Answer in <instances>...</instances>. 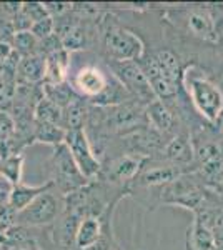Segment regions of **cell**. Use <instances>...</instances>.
<instances>
[{
  "mask_svg": "<svg viewBox=\"0 0 223 250\" xmlns=\"http://www.w3.org/2000/svg\"><path fill=\"white\" fill-rule=\"evenodd\" d=\"M63 208H65V197L52 187L47 192L40 193L35 200H32L23 210L17 212L15 225L28 229L50 227L60 217Z\"/></svg>",
  "mask_w": 223,
  "mask_h": 250,
  "instance_id": "7a4b0ae2",
  "label": "cell"
},
{
  "mask_svg": "<svg viewBox=\"0 0 223 250\" xmlns=\"http://www.w3.org/2000/svg\"><path fill=\"white\" fill-rule=\"evenodd\" d=\"M186 88L198 112L210 122L218 120L223 112V95L220 88L208 79L200 77L190 70L186 74Z\"/></svg>",
  "mask_w": 223,
  "mask_h": 250,
  "instance_id": "277c9868",
  "label": "cell"
},
{
  "mask_svg": "<svg viewBox=\"0 0 223 250\" xmlns=\"http://www.w3.org/2000/svg\"><path fill=\"white\" fill-rule=\"evenodd\" d=\"M63 144L67 145L72 159L75 160L77 167L80 168L83 177H87L88 180L95 179V177L99 175L102 164H100V159L95 155V152H93L92 144H90V140H88L83 128L67 130Z\"/></svg>",
  "mask_w": 223,
  "mask_h": 250,
  "instance_id": "8992f818",
  "label": "cell"
},
{
  "mask_svg": "<svg viewBox=\"0 0 223 250\" xmlns=\"http://www.w3.org/2000/svg\"><path fill=\"white\" fill-rule=\"evenodd\" d=\"M30 34L34 35L35 39L39 40H45L50 35H54V19L52 17H45L39 22H35L34 25L30 27Z\"/></svg>",
  "mask_w": 223,
  "mask_h": 250,
  "instance_id": "484cf974",
  "label": "cell"
},
{
  "mask_svg": "<svg viewBox=\"0 0 223 250\" xmlns=\"http://www.w3.org/2000/svg\"><path fill=\"white\" fill-rule=\"evenodd\" d=\"M112 210H107L102 217H83L79 224L75 235V249L77 250H87L88 247L95 245L100 240L103 233V225L105 220L112 215Z\"/></svg>",
  "mask_w": 223,
  "mask_h": 250,
  "instance_id": "30bf717a",
  "label": "cell"
},
{
  "mask_svg": "<svg viewBox=\"0 0 223 250\" xmlns=\"http://www.w3.org/2000/svg\"><path fill=\"white\" fill-rule=\"evenodd\" d=\"M23 154L10 155L2 159L0 162V175L5 180H9L12 185H17L22 182V172H23Z\"/></svg>",
  "mask_w": 223,
  "mask_h": 250,
  "instance_id": "ffe728a7",
  "label": "cell"
},
{
  "mask_svg": "<svg viewBox=\"0 0 223 250\" xmlns=\"http://www.w3.org/2000/svg\"><path fill=\"white\" fill-rule=\"evenodd\" d=\"M88 104L83 99H80L79 95L75 99L70 100L67 107L62 108L63 115V128L67 130H74V128H83L85 122H87L88 115Z\"/></svg>",
  "mask_w": 223,
  "mask_h": 250,
  "instance_id": "9a60e30c",
  "label": "cell"
},
{
  "mask_svg": "<svg viewBox=\"0 0 223 250\" xmlns=\"http://www.w3.org/2000/svg\"><path fill=\"white\" fill-rule=\"evenodd\" d=\"M35 122H42V124H52V125H59L63 128V115H62V108L59 105H55L52 100L42 97V100L37 104L35 107ZM65 130V128H63Z\"/></svg>",
  "mask_w": 223,
  "mask_h": 250,
  "instance_id": "ac0fdd59",
  "label": "cell"
},
{
  "mask_svg": "<svg viewBox=\"0 0 223 250\" xmlns=\"http://www.w3.org/2000/svg\"><path fill=\"white\" fill-rule=\"evenodd\" d=\"M112 75L120 82V85L130 94L133 100H137L142 105H147L157 97L153 94L152 87H150L147 77L143 75L139 63L133 60L127 62H105Z\"/></svg>",
  "mask_w": 223,
  "mask_h": 250,
  "instance_id": "5b68a950",
  "label": "cell"
},
{
  "mask_svg": "<svg viewBox=\"0 0 223 250\" xmlns=\"http://www.w3.org/2000/svg\"><path fill=\"white\" fill-rule=\"evenodd\" d=\"M14 132H15V127H14V120H12L10 114L9 112L0 110V152H2L3 147L12 140Z\"/></svg>",
  "mask_w": 223,
  "mask_h": 250,
  "instance_id": "cb8c5ba5",
  "label": "cell"
},
{
  "mask_svg": "<svg viewBox=\"0 0 223 250\" xmlns=\"http://www.w3.org/2000/svg\"><path fill=\"white\" fill-rule=\"evenodd\" d=\"M15 85H17V79L0 74V110L2 112L10 110L15 97Z\"/></svg>",
  "mask_w": 223,
  "mask_h": 250,
  "instance_id": "7402d4cb",
  "label": "cell"
},
{
  "mask_svg": "<svg viewBox=\"0 0 223 250\" xmlns=\"http://www.w3.org/2000/svg\"><path fill=\"white\" fill-rule=\"evenodd\" d=\"M182 175V168L177 164H153L148 165L142 164L139 173L135 175L137 185H143V187H153V185H163L177 180Z\"/></svg>",
  "mask_w": 223,
  "mask_h": 250,
  "instance_id": "9c48e42d",
  "label": "cell"
},
{
  "mask_svg": "<svg viewBox=\"0 0 223 250\" xmlns=\"http://www.w3.org/2000/svg\"><path fill=\"white\" fill-rule=\"evenodd\" d=\"M52 187H54V184H52L50 180H45V182L40 185H27V184L20 182L12 187L9 197H7V202H9V205L15 212H20V210H23L32 200L37 199L40 193L47 192L48 188H52Z\"/></svg>",
  "mask_w": 223,
  "mask_h": 250,
  "instance_id": "7c38bea8",
  "label": "cell"
},
{
  "mask_svg": "<svg viewBox=\"0 0 223 250\" xmlns=\"http://www.w3.org/2000/svg\"><path fill=\"white\" fill-rule=\"evenodd\" d=\"M163 154L168 160H172V162L177 165L190 162L193 157V152H192V144H190L188 137H185V135L173 137V139L165 145Z\"/></svg>",
  "mask_w": 223,
  "mask_h": 250,
  "instance_id": "2e32d148",
  "label": "cell"
},
{
  "mask_svg": "<svg viewBox=\"0 0 223 250\" xmlns=\"http://www.w3.org/2000/svg\"><path fill=\"white\" fill-rule=\"evenodd\" d=\"M65 140V130L59 125H52V124H42V122H35L34 128V144H45L57 147V145L63 144Z\"/></svg>",
  "mask_w": 223,
  "mask_h": 250,
  "instance_id": "e0dca14e",
  "label": "cell"
},
{
  "mask_svg": "<svg viewBox=\"0 0 223 250\" xmlns=\"http://www.w3.org/2000/svg\"><path fill=\"white\" fill-rule=\"evenodd\" d=\"M162 200L168 204L185 205L186 208L197 210L203 202V192L198 188V185L192 180H186L183 177H178L177 180L170 182L162 192Z\"/></svg>",
  "mask_w": 223,
  "mask_h": 250,
  "instance_id": "ba28073f",
  "label": "cell"
},
{
  "mask_svg": "<svg viewBox=\"0 0 223 250\" xmlns=\"http://www.w3.org/2000/svg\"><path fill=\"white\" fill-rule=\"evenodd\" d=\"M39 40L30 34V30L25 32H17L12 39V48L15 50V54L22 57H30V55L39 54Z\"/></svg>",
  "mask_w": 223,
  "mask_h": 250,
  "instance_id": "44dd1931",
  "label": "cell"
},
{
  "mask_svg": "<svg viewBox=\"0 0 223 250\" xmlns=\"http://www.w3.org/2000/svg\"><path fill=\"white\" fill-rule=\"evenodd\" d=\"M188 29L193 35L205 40H215V25L213 20L203 12H192L188 15Z\"/></svg>",
  "mask_w": 223,
  "mask_h": 250,
  "instance_id": "d6986e66",
  "label": "cell"
},
{
  "mask_svg": "<svg viewBox=\"0 0 223 250\" xmlns=\"http://www.w3.org/2000/svg\"><path fill=\"white\" fill-rule=\"evenodd\" d=\"M45 77V57L40 54L30 55V57H22L19 60L15 79L17 82L25 83H42Z\"/></svg>",
  "mask_w": 223,
  "mask_h": 250,
  "instance_id": "4fadbf2b",
  "label": "cell"
},
{
  "mask_svg": "<svg viewBox=\"0 0 223 250\" xmlns=\"http://www.w3.org/2000/svg\"><path fill=\"white\" fill-rule=\"evenodd\" d=\"M14 35H15V30H14V25H12V17L7 14L3 3H0V42L10 43L12 45Z\"/></svg>",
  "mask_w": 223,
  "mask_h": 250,
  "instance_id": "d4e9b609",
  "label": "cell"
},
{
  "mask_svg": "<svg viewBox=\"0 0 223 250\" xmlns=\"http://www.w3.org/2000/svg\"><path fill=\"white\" fill-rule=\"evenodd\" d=\"M0 162H2V155H0Z\"/></svg>",
  "mask_w": 223,
  "mask_h": 250,
  "instance_id": "4316f807",
  "label": "cell"
},
{
  "mask_svg": "<svg viewBox=\"0 0 223 250\" xmlns=\"http://www.w3.org/2000/svg\"><path fill=\"white\" fill-rule=\"evenodd\" d=\"M145 115H147L148 125H153L158 134H167L173 127V114L170 112L167 104L162 100H152L145 105Z\"/></svg>",
  "mask_w": 223,
  "mask_h": 250,
  "instance_id": "5bb4252c",
  "label": "cell"
},
{
  "mask_svg": "<svg viewBox=\"0 0 223 250\" xmlns=\"http://www.w3.org/2000/svg\"><path fill=\"white\" fill-rule=\"evenodd\" d=\"M22 14L25 15L27 20L32 23V25H34L35 22H39V20L50 17L47 9H45V5L40 3V2H23L22 3Z\"/></svg>",
  "mask_w": 223,
  "mask_h": 250,
  "instance_id": "603a6c76",
  "label": "cell"
},
{
  "mask_svg": "<svg viewBox=\"0 0 223 250\" xmlns=\"http://www.w3.org/2000/svg\"><path fill=\"white\" fill-rule=\"evenodd\" d=\"M212 213L208 208H197L195 222L188 230L186 250H218L212 232Z\"/></svg>",
  "mask_w": 223,
  "mask_h": 250,
  "instance_id": "52a82bcc",
  "label": "cell"
},
{
  "mask_svg": "<svg viewBox=\"0 0 223 250\" xmlns=\"http://www.w3.org/2000/svg\"><path fill=\"white\" fill-rule=\"evenodd\" d=\"M99 43L102 45L105 62H127L139 60L143 55V43L133 32L120 25V22L110 14H103L97 19Z\"/></svg>",
  "mask_w": 223,
  "mask_h": 250,
  "instance_id": "6da1fadb",
  "label": "cell"
},
{
  "mask_svg": "<svg viewBox=\"0 0 223 250\" xmlns=\"http://www.w3.org/2000/svg\"><path fill=\"white\" fill-rule=\"evenodd\" d=\"M48 170H50V179L48 180L54 184L55 190L62 193L63 197L85 187L90 182L77 167L75 160L72 159L65 144L54 147V152H52L50 160H48Z\"/></svg>",
  "mask_w": 223,
  "mask_h": 250,
  "instance_id": "3957f363",
  "label": "cell"
},
{
  "mask_svg": "<svg viewBox=\"0 0 223 250\" xmlns=\"http://www.w3.org/2000/svg\"><path fill=\"white\" fill-rule=\"evenodd\" d=\"M70 55L67 50L60 48V50L54 52V54L45 57V77H43L42 83H50V85H57V83H63L68 79V70H70Z\"/></svg>",
  "mask_w": 223,
  "mask_h": 250,
  "instance_id": "8fae6325",
  "label": "cell"
}]
</instances>
